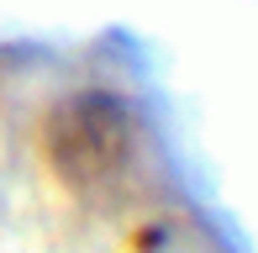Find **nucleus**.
Returning <instances> with one entry per match:
<instances>
[{
	"label": "nucleus",
	"instance_id": "1",
	"mask_svg": "<svg viewBox=\"0 0 258 253\" xmlns=\"http://www.w3.org/2000/svg\"><path fill=\"white\" fill-rule=\"evenodd\" d=\"M42 148H48L53 174L69 190L95 195V190H111L126 174L132 148H137V126H132V111H126L121 95H111V90H79V95L58 100L48 111Z\"/></svg>",
	"mask_w": 258,
	"mask_h": 253
}]
</instances>
